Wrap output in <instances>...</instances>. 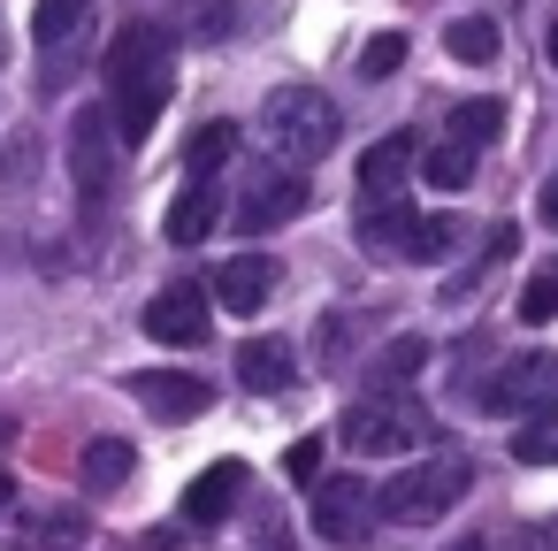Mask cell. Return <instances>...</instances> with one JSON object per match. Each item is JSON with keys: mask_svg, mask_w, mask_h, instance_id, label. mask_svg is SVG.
<instances>
[{"mask_svg": "<svg viewBox=\"0 0 558 551\" xmlns=\"http://www.w3.org/2000/svg\"><path fill=\"white\" fill-rule=\"evenodd\" d=\"M268 291H276V261H268V253H238V261L215 268V299H222L230 314H260Z\"/></svg>", "mask_w": 558, "mask_h": 551, "instance_id": "8fae6325", "label": "cell"}, {"mask_svg": "<svg viewBox=\"0 0 558 551\" xmlns=\"http://www.w3.org/2000/svg\"><path fill=\"white\" fill-rule=\"evenodd\" d=\"M520 322H558V261L520 291Z\"/></svg>", "mask_w": 558, "mask_h": 551, "instance_id": "f1b7e54d", "label": "cell"}, {"mask_svg": "<svg viewBox=\"0 0 558 551\" xmlns=\"http://www.w3.org/2000/svg\"><path fill=\"white\" fill-rule=\"evenodd\" d=\"M337 436H344V452H360V459H390V452L428 444V436H436V421H428V406H421L413 391H367V398H352V406H344Z\"/></svg>", "mask_w": 558, "mask_h": 551, "instance_id": "3957f363", "label": "cell"}, {"mask_svg": "<svg viewBox=\"0 0 558 551\" xmlns=\"http://www.w3.org/2000/svg\"><path fill=\"white\" fill-rule=\"evenodd\" d=\"M283 475H291V482H314V475H322V444H314V436H299V444L283 452Z\"/></svg>", "mask_w": 558, "mask_h": 551, "instance_id": "f546056e", "label": "cell"}, {"mask_svg": "<svg viewBox=\"0 0 558 551\" xmlns=\"http://www.w3.org/2000/svg\"><path fill=\"white\" fill-rule=\"evenodd\" d=\"M474 161H482V146H466V139H451V131H444V139L428 146L421 177H428L436 192H466V184H474Z\"/></svg>", "mask_w": 558, "mask_h": 551, "instance_id": "ac0fdd59", "label": "cell"}, {"mask_svg": "<svg viewBox=\"0 0 558 551\" xmlns=\"http://www.w3.org/2000/svg\"><path fill=\"white\" fill-rule=\"evenodd\" d=\"M451 139H466V146H489L497 131H505V100H466V108H451V123H444Z\"/></svg>", "mask_w": 558, "mask_h": 551, "instance_id": "4316f807", "label": "cell"}, {"mask_svg": "<svg viewBox=\"0 0 558 551\" xmlns=\"http://www.w3.org/2000/svg\"><path fill=\"white\" fill-rule=\"evenodd\" d=\"M238 383L260 391V398L299 391V360H291V345H283V337H253V345H238Z\"/></svg>", "mask_w": 558, "mask_h": 551, "instance_id": "7c38bea8", "label": "cell"}, {"mask_svg": "<svg viewBox=\"0 0 558 551\" xmlns=\"http://www.w3.org/2000/svg\"><path fill=\"white\" fill-rule=\"evenodd\" d=\"M85 16H93V0H39V9H32V39L39 47H70L85 32Z\"/></svg>", "mask_w": 558, "mask_h": 551, "instance_id": "7402d4cb", "label": "cell"}, {"mask_svg": "<svg viewBox=\"0 0 558 551\" xmlns=\"http://www.w3.org/2000/svg\"><path fill=\"white\" fill-rule=\"evenodd\" d=\"M405 62V32H375L367 47H360V77H390Z\"/></svg>", "mask_w": 558, "mask_h": 551, "instance_id": "83f0119b", "label": "cell"}, {"mask_svg": "<svg viewBox=\"0 0 558 551\" xmlns=\"http://www.w3.org/2000/svg\"><path fill=\"white\" fill-rule=\"evenodd\" d=\"M466 490H474V467L436 452V459H421V467L390 475V482L375 490V505H383V520H398V528H428V520H444Z\"/></svg>", "mask_w": 558, "mask_h": 551, "instance_id": "277c9868", "label": "cell"}, {"mask_svg": "<svg viewBox=\"0 0 558 551\" xmlns=\"http://www.w3.org/2000/svg\"><path fill=\"white\" fill-rule=\"evenodd\" d=\"M0 444H16V421H0Z\"/></svg>", "mask_w": 558, "mask_h": 551, "instance_id": "836d02e7", "label": "cell"}, {"mask_svg": "<svg viewBox=\"0 0 558 551\" xmlns=\"http://www.w3.org/2000/svg\"><path fill=\"white\" fill-rule=\"evenodd\" d=\"M550 398H558V352H520V360H505L482 383V406L489 414H535Z\"/></svg>", "mask_w": 558, "mask_h": 551, "instance_id": "ba28073f", "label": "cell"}, {"mask_svg": "<svg viewBox=\"0 0 558 551\" xmlns=\"http://www.w3.org/2000/svg\"><path fill=\"white\" fill-rule=\"evenodd\" d=\"M451 551H489V543H482V536H459V543H451Z\"/></svg>", "mask_w": 558, "mask_h": 551, "instance_id": "1f68e13d", "label": "cell"}, {"mask_svg": "<svg viewBox=\"0 0 558 551\" xmlns=\"http://www.w3.org/2000/svg\"><path fill=\"white\" fill-rule=\"evenodd\" d=\"M131 467H138V444H123V436H93V444H85V482H93V490L131 482Z\"/></svg>", "mask_w": 558, "mask_h": 551, "instance_id": "44dd1931", "label": "cell"}, {"mask_svg": "<svg viewBox=\"0 0 558 551\" xmlns=\"http://www.w3.org/2000/svg\"><path fill=\"white\" fill-rule=\"evenodd\" d=\"M93 536V520L77 505H54V513H16V543L24 551H77Z\"/></svg>", "mask_w": 558, "mask_h": 551, "instance_id": "2e32d148", "label": "cell"}, {"mask_svg": "<svg viewBox=\"0 0 558 551\" xmlns=\"http://www.w3.org/2000/svg\"><path fill=\"white\" fill-rule=\"evenodd\" d=\"M169 93H177V32L154 24V16L123 24L116 47H108V116H116V139L146 146L154 123H161V108H169Z\"/></svg>", "mask_w": 558, "mask_h": 551, "instance_id": "6da1fadb", "label": "cell"}, {"mask_svg": "<svg viewBox=\"0 0 558 551\" xmlns=\"http://www.w3.org/2000/svg\"><path fill=\"white\" fill-rule=\"evenodd\" d=\"M405 230H413V207L398 192H360V245L367 253H405Z\"/></svg>", "mask_w": 558, "mask_h": 551, "instance_id": "5bb4252c", "label": "cell"}, {"mask_svg": "<svg viewBox=\"0 0 558 551\" xmlns=\"http://www.w3.org/2000/svg\"><path fill=\"white\" fill-rule=\"evenodd\" d=\"M215 223H222V184H215V177H192V184L177 192V207H169L161 230H169V245H199Z\"/></svg>", "mask_w": 558, "mask_h": 551, "instance_id": "4fadbf2b", "label": "cell"}, {"mask_svg": "<svg viewBox=\"0 0 558 551\" xmlns=\"http://www.w3.org/2000/svg\"><path fill=\"white\" fill-rule=\"evenodd\" d=\"M459 215H413V230H405V253L398 261H421V268H436V261H451L459 253Z\"/></svg>", "mask_w": 558, "mask_h": 551, "instance_id": "d6986e66", "label": "cell"}, {"mask_svg": "<svg viewBox=\"0 0 558 551\" xmlns=\"http://www.w3.org/2000/svg\"><path fill=\"white\" fill-rule=\"evenodd\" d=\"M444 47H451V62H497V24L459 16V24H444Z\"/></svg>", "mask_w": 558, "mask_h": 551, "instance_id": "d4e9b609", "label": "cell"}, {"mask_svg": "<svg viewBox=\"0 0 558 551\" xmlns=\"http://www.w3.org/2000/svg\"><path fill=\"white\" fill-rule=\"evenodd\" d=\"M131 398H138L146 414H161V421L207 414V383H199L192 368H138V375H131Z\"/></svg>", "mask_w": 558, "mask_h": 551, "instance_id": "30bf717a", "label": "cell"}, {"mask_svg": "<svg viewBox=\"0 0 558 551\" xmlns=\"http://www.w3.org/2000/svg\"><path fill=\"white\" fill-rule=\"evenodd\" d=\"M550 62H558V24H550Z\"/></svg>", "mask_w": 558, "mask_h": 551, "instance_id": "e575fe53", "label": "cell"}, {"mask_svg": "<svg viewBox=\"0 0 558 551\" xmlns=\"http://www.w3.org/2000/svg\"><path fill=\"white\" fill-rule=\"evenodd\" d=\"M146 337L154 345H207V299L199 284H161L146 307Z\"/></svg>", "mask_w": 558, "mask_h": 551, "instance_id": "9c48e42d", "label": "cell"}, {"mask_svg": "<svg viewBox=\"0 0 558 551\" xmlns=\"http://www.w3.org/2000/svg\"><path fill=\"white\" fill-rule=\"evenodd\" d=\"M314 490V536L322 543H367L375 536V520H383V505H375V482H360V475H314L306 482Z\"/></svg>", "mask_w": 558, "mask_h": 551, "instance_id": "8992f818", "label": "cell"}, {"mask_svg": "<svg viewBox=\"0 0 558 551\" xmlns=\"http://www.w3.org/2000/svg\"><path fill=\"white\" fill-rule=\"evenodd\" d=\"M9 498H16V482H9V475H0V505H9Z\"/></svg>", "mask_w": 558, "mask_h": 551, "instance_id": "d6a6232c", "label": "cell"}, {"mask_svg": "<svg viewBox=\"0 0 558 551\" xmlns=\"http://www.w3.org/2000/svg\"><path fill=\"white\" fill-rule=\"evenodd\" d=\"M421 368H428V337H390L375 352V391H405Z\"/></svg>", "mask_w": 558, "mask_h": 551, "instance_id": "ffe728a7", "label": "cell"}, {"mask_svg": "<svg viewBox=\"0 0 558 551\" xmlns=\"http://www.w3.org/2000/svg\"><path fill=\"white\" fill-rule=\"evenodd\" d=\"M306 200H314V184L283 161V169H260L253 184H245V200H238V230L245 238H260V230H283V223H299L306 215Z\"/></svg>", "mask_w": 558, "mask_h": 551, "instance_id": "52a82bcc", "label": "cell"}, {"mask_svg": "<svg viewBox=\"0 0 558 551\" xmlns=\"http://www.w3.org/2000/svg\"><path fill=\"white\" fill-rule=\"evenodd\" d=\"M405 169H413V131H390L360 154V192H405Z\"/></svg>", "mask_w": 558, "mask_h": 551, "instance_id": "e0dca14e", "label": "cell"}, {"mask_svg": "<svg viewBox=\"0 0 558 551\" xmlns=\"http://www.w3.org/2000/svg\"><path fill=\"white\" fill-rule=\"evenodd\" d=\"M512 459H527V467H550L558 459V398L527 414V429L512 436Z\"/></svg>", "mask_w": 558, "mask_h": 551, "instance_id": "cb8c5ba5", "label": "cell"}, {"mask_svg": "<svg viewBox=\"0 0 558 551\" xmlns=\"http://www.w3.org/2000/svg\"><path fill=\"white\" fill-rule=\"evenodd\" d=\"M535 215H543V223H550V230H558V177H550V184H543V200H535Z\"/></svg>", "mask_w": 558, "mask_h": 551, "instance_id": "4dcf8cb0", "label": "cell"}, {"mask_svg": "<svg viewBox=\"0 0 558 551\" xmlns=\"http://www.w3.org/2000/svg\"><path fill=\"white\" fill-rule=\"evenodd\" d=\"M230 154H238V123H207V131H192V146H184V177H215Z\"/></svg>", "mask_w": 558, "mask_h": 551, "instance_id": "603a6c76", "label": "cell"}, {"mask_svg": "<svg viewBox=\"0 0 558 551\" xmlns=\"http://www.w3.org/2000/svg\"><path fill=\"white\" fill-rule=\"evenodd\" d=\"M116 161H123L116 116H108V108H77V123H70V184H77V200H85L93 215L116 200Z\"/></svg>", "mask_w": 558, "mask_h": 551, "instance_id": "5b68a950", "label": "cell"}, {"mask_svg": "<svg viewBox=\"0 0 558 551\" xmlns=\"http://www.w3.org/2000/svg\"><path fill=\"white\" fill-rule=\"evenodd\" d=\"M260 146L291 169H314L337 146V100L322 85H283L260 100Z\"/></svg>", "mask_w": 558, "mask_h": 551, "instance_id": "7a4b0ae2", "label": "cell"}, {"mask_svg": "<svg viewBox=\"0 0 558 551\" xmlns=\"http://www.w3.org/2000/svg\"><path fill=\"white\" fill-rule=\"evenodd\" d=\"M230 32H238V0H184V39L215 47V39H230Z\"/></svg>", "mask_w": 558, "mask_h": 551, "instance_id": "484cf974", "label": "cell"}, {"mask_svg": "<svg viewBox=\"0 0 558 551\" xmlns=\"http://www.w3.org/2000/svg\"><path fill=\"white\" fill-rule=\"evenodd\" d=\"M238 490H245V467H238V459H215L207 475H192V490H184V520L215 528V520L238 505Z\"/></svg>", "mask_w": 558, "mask_h": 551, "instance_id": "9a60e30c", "label": "cell"}]
</instances>
